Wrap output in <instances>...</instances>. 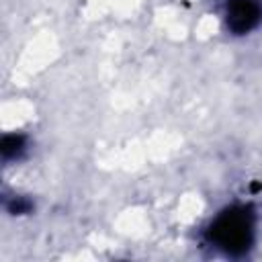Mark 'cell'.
Segmentation results:
<instances>
[{
    "mask_svg": "<svg viewBox=\"0 0 262 262\" xmlns=\"http://www.w3.org/2000/svg\"><path fill=\"white\" fill-rule=\"evenodd\" d=\"M262 18V8L256 0H227L225 23L227 29L235 35L252 31Z\"/></svg>",
    "mask_w": 262,
    "mask_h": 262,
    "instance_id": "obj_2",
    "label": "cell"
},
{
    "mask_svg": "<svg viewBox=\"0 0 262 262\" xmlns=\"http://www.w3.org/2000/svg\"><path fill=\"white\" fill-rule=\"evenodd\" d=\"M0 151H2V158L4 160H16L25 151V135H20V133L4 135L2 137Z\"/></svg>",
    "mask_w": 262,
    "mask_h": 262,
    "instance_id": "obj_3",
    "label": "cell"
},
{
    "mask_svg": "<svg viewBox=\"0 0 262 262\" xmlns=\"http://www.w3.org/2000/svg\"><path fill=\"white\" fill-rule=\"evenodd\" d=\"M6 207H8V211H10L12 215H23V213H29L33 205H31V201H27L25 196H14Z\"/></svg>",
    "mask_w": 262,
    "mask_h": 262,
    "instance_id": "obj_4",
    "label": "cell"
},
{
    "mask_svg": "<svg viewBox=\"0 0 262 262\" xmlns=\"http://www.w3.org/2000/svg\"><path fill=\"white\" fill-rule=\"evenodd\" d=\"M209 242L229 256H242L254 239V215L250 207H229L207 229Z\"/></svg>",
    "mask_w": 262,
    "mask_h": 262,
    "instance_id": "obj_1",
    "label": "cell"
}]
</instances>
